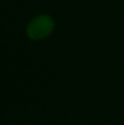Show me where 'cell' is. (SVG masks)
I'll list each match as a JSON object with an SVG mask.
<instances>
[{"mask_svg": "<svg viewBox=\"0 0 124 125\" xmlns=\"http://www.w3.org/2000/svg\"><path fill=\"white\" fill-rule=\"evenodd\" d=\"M55 29V21L50 15L43 13L35 16L27 26V37L31 40L40 42L51 35Z\"/></svg>", "mask_w": 124, "mask_h": 125, "instance_id": "6da1fadb", "label": "cell"}]
</instances>
